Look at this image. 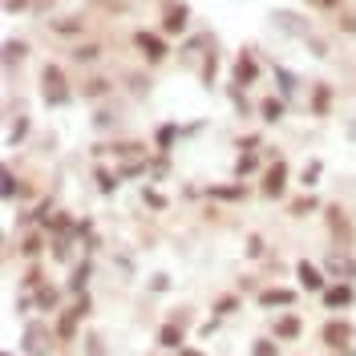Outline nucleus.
Here are the masks:
<instances>
[{
	"label": "nucleus",
	"instance_id": "1",
	"mask_svg": "<svg viewBox=\"0 0 356 356\" xmlns=\"http://www.w3.org/2000/svg\"><path fill=\"white\" fill-rule=\"evenodd\" d=\"M41 93H44V101H49V105H65V101H69V86H65V77H61V69H57V65H44Z\"/></svg>",
	"mask_w": 356,
	"mask_h": 356
},
{
	"label": "nucleus",
	"instance_id": "2",
	"mask_svg": "<svg viewBox=\"0 0 356 356\" xmlns=\"http://www.w3.org/2000/svg\"><path fill=\"white\" fill-rule=\"evenodd\" d=\"M25 353L29 356H49L53 353V332H49L44 324H37V320L25 328Z\"/></svg>",
	"mask_w": 356,
	"mask_h": 356
},
{
	"label": "nucleus",
	"instance_id": "3",
	"mask_svg": "<svg viewBox=\"0 0 356 356\" xmlns=\"http://www.w3.org/2000/svg\"><path fill=\"white\" fill-rule=\"evenodd\" d=\"M283 186H288V166H283V162H275V166L267 170V178H264V194H267V199H279V194H283Z\"/></svg>",
	"mask_w": 356,
	"mask_h": 356
},
{
	"label": "nucleus",
	"instance_id": "4",
	"mask_svg": "<svg viewBox=\"0 0 356 356\" xmlns=\"http://www.w3.org/2000/svg\"><path fill=\"white\" fill-rule=\"evenodd\" d=\"M134 41H138V49H142L150 61H162V57H166V44H162V37H154V33H138Z\"/></svg>",
	"mask_w": 356,
	"mask_h": 356
},
{
	"label": "nucleus",
	"instance_id": "5",
	"mask_svg": "<svg viewBox=\"0 0 356 356\" xmlns=\"http://www.w3.org/2000/svg\"><path fill=\"white\" fill-rule=\"evenodd\" d=\"M324 340H328L332 348H340V344H348V340H353V324H344V320L336 324V320H332V324L324 328Z\"/></svg>",
	"mask_w": 356,
	"mask_h": 356
},
{
	"label": "nucleus",
	"instance_id": "6",
	"mask_svg": "<svg viewBox=\"0 0 356 356\" xmlns=\"http://www.w3.org/2000/svg\"><path fill=\"white\" fill-rule=\"evenodd\" d=\"M296 275H300V283H304V288H312V292H320V288H324V275H320V267L308 264V259L296 267Z\"/></svg>",
	"mask_w": 356,
	"mask_h": 356
},
{
	"label": "nucleus",
	"instance_id": "7",
	"mask_svg": "<svg viewBox=\"0 0 356 356\" xmlns=\"http://www.w3.org/2000/svg\"><path fill=\"white\" fill-rule=\"evenodd\" d=\"M324 304H328V308H344V304H353V288H348V283L328 288V292H324Z\"/></svg>",
	"mask_w": 356,
	"mask_h": 356
},
{
	"label": "nucleus",
	"instance_id": "8",
	"mask_svg": "<svg viewBox=\"0 0 356 356\" xmlns=\"http://www.w3.org/2000/svg\"><path fill=\"white\" fill-rule=\"evenodd\" d=\"M186 16H190V8H186V4H178V8H170V12H166L162 29H166V33H182V29H186Z\"/></svg>",
	"mask_w": 356,
	"mask_h": 356
},
{
	"label": "nucleus",
	"instance_id": "9",
	"mask_svg": "<svg viewBox=\"0 0 356 356\" xmlns=\"http://www.w3.org/2000/svg\"><path fill=\"white\" fill-rule=\"evenodd\" d=\"M235 81H239V86L255 81V61H251V53H243V57L235 61Z\"/></svg>",
	"mask_w": 356,
	"mask_h": 356
},
{
	"label": "nucleus",
	"instance_id": "10",
	"mask_svg": "<svg viewBox=\"0 0 356 356\" xmlns=\"http://www.w3.org/2000/svg\"><path fill=\"white\" fill-rule=\"evenodd\" d=\"M77 320H81V312L69 308L65 316H61V324H57V336H61V340H73V332H77Z\"/></svg>",
	"mask_w": 356,
	"mask_h": 356
},
{
	"label": "nucleus",
	"instance_id": "11",
	"mask_svg": "<svg viewBox=\"0 0 356 356\" xmlns=\"http://www.w3.org/2000/svg\"><path fill=\"white\" fill-rule=\"evenodd\" d=\"M158 344H162V348H182V324H166V328L158 332Z\"/></svg>",
	"mask_w": 356,
	"mask_h": 356
},
{
	"label": "nucleus",
	"instance_id": "12",
	"mask_svg": "<svg viewBox=\"0 0 356 356\" xmlns=\"http://www.w3.org/2000/svg\"><path fill=\"white\" fill-rule=\"evenodd\" d=\"M296 300V292H283V288H271V292H259V304L271 308V304H292Z\"/></svg>",
	"mask_w": 356,
	"mask_h": 356
},
{
	"label": "nucleus",
	"instance_id": "13",
	"mask_svg": "<svg viewBox=\"0 0 356 356\" xmlns=\"http://www.w3.org/2000/svg\"><path fill=\"white\" fill-rule=\"evenodd\" d=\"M275 336H279V340H292V336H300V320H296V316H283V320L275 324Z\"/></svg>",
	"mask_w": 356,
	"mask_h": 356
},
{
	"label": "nucleus",
	"instance_id": "14",
	"mask_svg": "<svg viewBox=\"0 0 356 356\" xmlns=\"http://www.w3.org/2000/svg\"><path fill=\"white\" fill-rule=\"evenodd\" d=\"M279 118H283V101L267 97V101H264V122H279Z\"/></svg>",
	"mask_w": 356,
	"mask_h": 356
},
{
	"label": "nucleus",
	"instance_id": "15",
	"mask_svg": "<svg viewBox=\"0 0 356 356\" xmlns=\"http://www.w3.org/2000/svg\"><path fill=\"white\" fill-rule=\"evenodd\" d=\"M312 110H316V114H328V86H316V97H312Z\"/></svg>",
	"mask_w": 356,
	"mask_h": 356
},
{
	"label": "nucleus",
	"instance_id": "16",
	"mask_svg": "<svg viewBox=\"0 0 356 356\" xmlns=\"http://www.w3.org/2000/svg\"><path fill=\"white\" fill-rule=\"evenodd\" d=\"M86 279H89V264L73 267V279H69V288H73V292H81V288H86Z\"/></svg>",
	"mask_w": 356,
	"mask_h": 356
},
{
	"label": "nucleus",
	"instance_id": "17",
	"mask_svg": "<svg viewBox=\"0 0 356 356\" xmlns=\"http://www.w3.org/2000/svg\"><path fill=\"white\" fill-rule=\"evenodd\" d=\"M251 356H279V344H271V340H255Z\"/></svg>",
	"mask_w": 356,
	"mask_h": 356
},
{
	"label": "nucleus",
	"instance_id": "18",
	"mask_svg": "<svg viewBox=\"0 0 356 356\" xmlns=\"http://www.w3.org/2000/svg\"><path fill=\"white\" fill-rule=\"evenodd\" d=\"M86 353L89 356H105V348H101V336H97V332H89V336H86Z\"/></svg>",
	"mask_w": 356,
	"mask_h": 356
},
{
	"label": "nucleus",
	"instance_id": "19",
	"mask_svg": "<svg viewBox=\"0 0 356 356\" xmlns=\"http://www.w3.org/2000/svg\"><path fill=\"white\" fill-rule=\"evenodd\" d=\"M255 166H259V158H255V154H243V158L235 162V170H239V175H247V170H255Z\"/></svg>",
	"mask_w": 356,
	"mask_h": 356
},
{
	"label": "nucleus",
	"instance_id": "20",
	"mask_svg": "<svg viewBox=\"0 0 356 356\" xmlns=\"http://www.w3.org/2000/svg\"><path fill=\"white\" fill-rule=\"evenodd\" d=\"M37 304H41V308H53V304H57V292H53V288H41V292H37Z\"/></svg>",
	"mask_w": 356,
	"mask_h": 356
},
{
	"label": "nucleus",
	"instance_id": "21",
	"mask_svg": "<svg viewBox=\"0 0 356 356\" xmlns=\"http://www.w3.org/2000/svg\"><path fill=\"white\" fill-rule=\"evenodd\" d=\"M21 53H25V44H21V41H8V44H4V61H16Z\"/></svg>",
	"mask_w": 356,
	"mask_h": 356
},
{
	"label": "nucleus",
	"instance_id": "22",
	"mask_svg": "<svg viewBox=\"0 0 356 356\" xmlns=\"http://www.w3.org/2000/svg\"><path fill=\"white\" fill-rule=\"evenodd\" d=\"M211 194H219V199H239V194H243V186H215Z\"/></svg>",
	"mask_w": 356,
	"mask_h": 356
},
{
	"label": "nucleus",
	"instance_id": "23",
	"mask_svg": "<svg viewBox=\"0 0 356 356\" xmlns=\"http://www.w3.org/2000/svg\"><path fill=\"white\" fill-rule=\"evenodd\" d=\"M316 211V199H300V203H292V215H308Z\"/></svg>",
	"mask_w": 356,
	"mask_h": 356
},
{
	"label": "nucleus",
	"instance_id": "24",
	"mask_svg": "<svg viewBox=\"0 0 356 356\" xmlns=\"http://www.w3.org/2000/svg\"><path fill=\"white\" fill-rule=\"evenodd\" d=\"M97 182H101V190H105V194H110V190H114V186H118V175H105V170H97Z\"/></svg>",
	"mask_w": 356,
	"mask_h": 356
},
{
	"label": "nucleus",
	"instance_id": "25",
	"mask_svg": "<svg viewBox=\"0 0 356 356\" xmlns=\"http://www.w3.org/2000/svg\"><path fill=\"white\" fill-rule=\"evenodd\" d=\"M21 251H25V255H37V251H41V235H29V239H25V247H21Z\"/></svg>",
	"mask_w": 356,
	"mask_h": 356
},
{
	"label": "nucleus",
	"instance_id": "26",
	"mask_svg": "<svg viewBox=\"0 0 356 356\" xmlns=\"http://www.w3.org/2000/svg\"><path fill=\"white\" fill-rule=\"evenodd\" d=\"M247 255H255V259L264 255V239H259V235H251V239H247Z\"/></svg>",
	"mask_w": 356,
	"mask_h": 356
},
{
	"label": "nucleus",
	"instance_id": "27",
	"mask_svg": "<svg viewBox=\"0 0 356 356\" xmlns=\"http://www.w3.org/2000/svg\"><path fill=\"white\" fill-rule=\"evenodd\" d=\"M279 86H283V93H296V77L288 69H279Z\"/></svg>",
	"mask_w": 356,
	"mask_h": 356
},
{
	"label": "nucleus",
	"instance_id": "28",
	"mask_svg": "<svg viewBox=\"0 0 356 356\" xmlns=\"http://www.w3.org/2000/svg\"><path fill=\"white\" fill-rule=\"evenodd\" d=\"M73 57H77V61H93V57H97V44H81Z\"/></svg>",
	"mask_w": 356,
	"mask_h": 356
},
{
	"label": "nucleus",
	"instance_id": "29",
	"mask_svg": "<svg viewBox=\"0 0 356 356\" xmlns=\"http://www.w3.org/2000/svg\"><path fill=\"white\" fill-rule=\"evenodd\" d=\"M170 142H175V126H162V130H158V146H162V150H166V146H170Z\"/></svg>",
	"mask_w": 356,
	"mask_h": 356
},
{
	"label": "nucleus",
	"instance_id": "30",
	"mask_svg": "<svg viewBox=\"0 0 356 356\" xmlns=\"http://www.w3.org/2000/svg\"><path fill=\"white\" fill-rule=\"evenodd\" d=\"M320 178V162H312V166H304V186H312Z\"/></svg>",
	"mask_w": 356,
	"mask_h": 356
},
{
	"label": "nucleus",
	"instance_id": "31",
	"mask_svg": "<svg viewBox=\"0 0 356 356\" xmlns=\"http://www.w3.org/2000/svg\"><path fill=\"white\" fill-rule=\"evenodd\" d=\"M25 130H29V122H25V118H21V122H16V126H12V134H8V142H21V138H25Z\"/></svg>",
	"mask_w": 356,
	"mask_h": 356
},
{
	"label": "nucleus",
	"instance_id": "32",
	"mask_svg": "<svg viewBox=\"0 0 356 356\" xmlns=\"http://www.w3.org/2000/svg\"><path fill=\"white\" fill-rule=\"evenodd\" d=\"M12 194H16V178L4 170V199H12Z\"/></svg>",
	"mask_w": 356,
	"mask_h": 356
},
{
	"label": "nucleus",
	"instance_id": "33",
	"mask_svg": "<svg viewBox=\"0 0 356 356\" xmlns=\"http://www.w3.org/2000/svg\"><path fill=\"white\" fill-rule=\"evenodd\" d=\"M215 312H219V316H227V312H235V300H231V296H227V300H219V304H215Z\"/></svg>",
	"mask_w": 356,
	"mask_h": 356
},
{
	"label": "nucleus",
	"instance_id": "34",
	"mask_svg": "<svg viewBox=\"0 0 356 356\" xmlns=\"http://www.w3.org/2000/svg\"><path fill=\"white\" fill-rule=\"evenodd\" d=\"M57 33H77V21H57Z\"/></svg>",
	"mask_w": 356,
	"mask_h": 356
},
{
	"label": "nucleus",
	"instance_id": "35",
	"mask_svg": "<svg viewBox=\"0 0 356 356\" xmlns=\"http://www.w3.org/2000/svg\"><path fill=\"white\" fill-rule=\"evenodd\" d=\"M86 93H89V97H97V93H105V81H89V86H86Z\"/></svg>",
	"mask_w": 356,
	"mask_h": 356
},
{
	"label": "nucleus",
	"instance_id": "36",
	"mask_svg": "<svg viewBox=\"0 0 356 356\" xmlns=\"http://www.w3.org/2000/svg\"><path fill=\"white\" fill-rule=\"evenodd\" d=\"M4 8L12 12V8H25V0H4Z\"/></svg>",
	"mask_w": 356,
	"mask_h": 356
},
{
	"label": "nucleus",
	"instance_id": "37",
	"mask_svg": "<svg viewBox=\"0 0 356 356\" xmlns=\"http://www.w3.org/2000/svg\"><path fill=\"white\" fill-rule=\"evenodd\" d=\"M178 356H203L199 348H178Z\"/></svg>",
	"mask_w": 356,
	"mask_h": 356
},
{
	"label": "nucleus",
	"instance_id": "38",
	"mask_svg": "<svg viewBox=\"0 0 356 356\" xmlns=\"http://www.w3.org/2000/svg\"><path fill=\"white\" fill-rule=\"evenodd\" d=\"M316 4H324V8H332V4H336V0H316Z\"/></svg>",
	"mask_w": 356,
	"mask_h": 356
},
{
	"label": "nucleus",
	"instance_id": "39",
	"mask_svg": "<svg viewBox=\"0 0 356 356\" xmlns=\"http://www.w3.org/2000/svg\"><path fill=\"white\" fill-rule=\"evenodd\" d=\"M340 356H353V348H344V353H340Z\"/></svg>",
	"mask_w": 356,
	"mask_h": 356
}]
</instances>
